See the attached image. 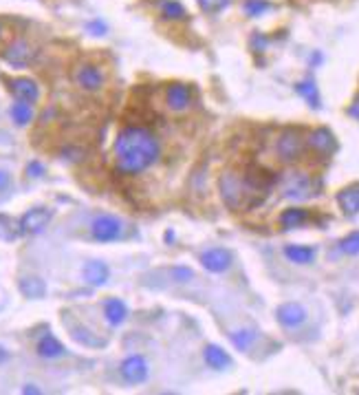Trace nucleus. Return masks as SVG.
Here are the masks:
<instances>
[{
  "label": "nucleus",
  "mask_w": 359,
  "mask_h": 395,
  "mask_svg": "<svg viewBox=\"0 0 359 395\" xmlns=\"http://www.w3.org/2000/svg\"><path fill=\"white\" fill-rule=\"evenodd\" d=\"M161 153L157 137L150 130L139 126H128L119 130L115 139V159L117 168L126 175H137L150 168Z\"/></svg>",
  "instance_id": "obj_1"
},
{
  "label": "nucleus",
  "mask_w": 359,
  "mask_h": 395,
  "mask_svg": "<svg viewBox=\"0 0 359 395\" xmlns=\"http://www.w3.org/2000/svg\"><path fill=\"white\" fill-rule=\"evenodd\" d=\"M302 148H304V144H302L300 133H298V130L289 128V130H285V133L278 137V144H275V153H278L280 161L293 163V161L300 159Z\"/></svg>",
  "instance_id": "obj_2"
},
{
  "label": "nucleus",
  "mask_w": 359,
  "mask_h": 395,
  "mask_svg": "<svg viewBox=\"0 0 359 395\" xmlns=\"http://www.w3.org/2000/svg\"><path fill=\"white\" fill-rule=\"evenodd\" d=\"M91 234L95 241H102V243L115 241L122 237V221L117 217H110V215L97 217L91 225Z\"/></svg>",
  "instance_id": "obj_3"
},
{
  "label": "nucleus",
  "mask_w": 359,
  "mask_h": 395,
  "mask_svg": "<svg viewBox=\"0 0 359 395\" xmlns=\"http://www.w3.org/2000/svg\"><path fill=\"white\" fill-rule=\"evenodd\" d=\"M51 219H53L51 208H31L20 219L22 234H40L42 230L51 223Z\"/></svg>",
  "instance_id": "obj_4"
},
{
  "label": "nucleus",
  "mask_w": 359,
  "mask_h": 395,
  "mask_svg": "<svg viewBox=\"0 0 359 395\" xmlns=\"http://www.w3.org/2000/svg\"><path fill=\"white\" fill-rule=\"evenodd\" d=\"M73 77H75V84L81 91H89V93H95L104 87V73L100 71V67H95V64H79Z\"/></svg>",
  "instance_id": "obj_5"
},
{
  "label": "nucleus",
  "mask_w": 359,
  "mask_h": 395,
  "mask_svg": "<svg viewBox=\"0 0 359 395\" xmlns=\"http://www.w3.org/2000/svg\"><path fill=\"white\" fill-rule=\"evenodd\" d=\"M122 377L128 384H141L148 380V362L143 356H130L122 362Z\"/></svg>",
  "instance_id": "obj_6"
},
{
  "label": "nucleus",
  "mask_w": 359,
  "mask_h": 395,
  "mask_svg": "<svg viewBox=\"0 0 359 395\" xmlns=\"http://www.w3.org/2000/svg\"><path fill=\"white\" fill-rule=\"evenodd\" d=\"M34 56H36L34 46H31L29 42H25V40H15V42H11V44L5 49V54H3L5 62L11 64V67H15V69L29 67L31 60H34Z\"/></svg>",
  "instance_id": "obj_7"
},
{
  "label": "nucleus",
  "mask_w": 359,
  "mask_h": 395,
  "mask_svg": "<svg viewBox=\"0 0 359 395\" xmlns=\"http://www.w3.org/2000/svg\"><path fill=\"white\" fill-rule=\"evenodd\" d=\"M166 104L174 113L185 111L192 104V91H190V87L183 84V82H172V84L168 87V91H166Z\"/></svg>",
  "instance_id": "obj_8"
},
{
  "label": "nucleus",
  "mask_w": 359,
  "mask_h": 395,
  "mask_svg": "<svg viewBox=\"0 0 359 395\" xmlns=\"http://www.w3.org/2000/svg\"><path fill=\"white\" fill-rule=\"evenodd\" d=\"M244 188H247V184H240V179L232 173H227L223 179H221V190H223V196L225 201L230 203L232 208H240L242 206V196L247 194L244 192Z\"/></svg>",
  "instance_id": "obj_9"
},
{
  "label": "nucleus",
  "mask_w": 359,
  "mask_h": 395,
  "mask_svg": "<svg viewBox=\"0 0 359 395\" xmlns=\"http://www.w3.org/2000/svg\"><path fill=\"white\" fill-rule=\"evenodd\" d=\"M9 91L13 93L15 100L29 102V104H36L38 97H40L38 84L34 80H29V77H13V80H9Z\"/></svg>",
  "instance_id": "obj_10"
},
{
  "label": "nucleus",
  "mask_w": 359,
  "mask_h": 395,
  "mask_svg": "<svg viewBox=\"0 0 359 395\" xmlns=\"http://www.w3.org/2000/svg\"><path fill=\"white\" fill-rule=\"evenodd\" d=\"M201 263L207 272H214V274H221L225 272L227 268L232 265V252L230 250H223V248H211V250H205L201 254Z\"/></svg>",
  "instance_id": "obj_11"
},
{
  "label": "nucleus",
  "mask_w": 359,
  "mask_h": 395,
  "mask_svg": "<svg viewBox=\"0 0 359 395\" xmlns=\"http://www.w3.org/2000/svg\"><path fill=\"white\" fill-rule=\"evenodd\" d=\"M275 316H278V322L287 329H296L306 320V309L300 303H285L278 307L275 311Z\"/></svg>",
  "instance_id": "obj_12"
},
{
  "label": "nucleus",
  "mask_w": 359,
  "mask_h": 395,
  "mask_svg": "<svg viewBox=\"0 0 359 395\" xmlns=\"http://www.w3.org/2000/svg\"><path fill=\"white\" fill-rule=\"evenodd\" d=\"M285 194L289 199H308V196L313 194V181L304 173H296L293 177H289L285 186Z\"/></svg>",
  "instance_id": "obj_13"
},
{
  "label": "nucleus",
  "mask_w": 359,
  "mask_h": 395,
  "mask_svg": "<svg viewBox=\"0 0 359 395\" xmlns=\"http://www.w3.org/2000/svg\"><path fill=\"white\" fill-rule=\"evenodd\" d=\"M108 276H110V270H108V265L104 261H89L84 265V281L93 287L106 285Z\"/></svg>",
  "instance_id": "obj_14"
},
{
  "label": "nucleus",
  "mask_w": 359,
  "mask_h": 395,
  "mask_svg": "<svg viewBox=\"0 0 359 395\" xmlns=\"http://www.w3.org/2000/svg\"><path fill=\"white\" fill-rule=\"evenodd\" d=\"M308 146H311L315 153L329 155V153H333V148H335V137H333V133L329 128H318V130H313L311 135H308Z\"/></svg>",
  "instance_id": "obj_15"
},
{
  "label": "nucleus",
  "mask_w": 359,
  "mask_h": 395,
  "mask_svg": "<svg viewBox=\"0 0 359 395\" xmlns=\"http://www.w3.org/2000/svg\"><path fill=\"white\" fill-rule=\"evenodd\" d=\"M104 316H106L108 325L119 327V325H124L126 318H128V307H126V303L119 301V299H108V301L104 303Z\"/></svg>",
  "instance_id": "obj_16"
},
{
  "label": "nucleus",
  "mask_w": 359,
  "mask_h": 395,
  "mask_svg": "<svg viewBox=\"0 0 359 395\" xmlns=\"http://www.w3.org/2000/svg\"><path fill=\"white\" fill-rule=\"evenodd\" d=\"M337 203H339L341 210H344V215H348V217L359 215V186L341 190L337 194Z\"/></svg>",
  "instance_id": "obj_17"
},
{
  "label": "nucleus",
  "mask_w": 359,
  "mask_h": 395,
  "mask_svg": "<svg viewBox=\"0 0 359 395\" xmlns=\"http://www.w3.org/2000/svg\"><path fill=\"white\" fill-rule=\"evenodd\" d=\"M203 356H205L207 367L216 369V371H223L227 367H232V358L227 356V351H223L221 347H216V344H207Z\"/></svg>",
  "instance_id": "obj_18"
},
{
  "label": "nucleus",
  "mask_w": 359,
  "mask_h": 395,
  "mask_svg": "<svg viewBox=\"0 0 359 395\" xmlns=\"http://www.w3.org/2000/svg\"><path fill=\"white\" fill-rule=\"evenodd\" d=\"M64 351V344L53 336V334H44L42 338H40V342H38V353L42 356V358H48V360H53V358H60Z\"/></svg>",
  "instance_id": "obj_19"
},
{
  "label": "nucleus",
  "mask_w": 359,
  "mask_h": 395,
  "mask_svg": "<svg viewBox=\"0 0 359 395\" xmlns=\"http://www.w3.org/2000/svg\"><path fill=\"white\" fill-rule=\"evenodd\" d=\"M18 289L27 296V299L38 301V299H42V296L46 294V283L42 281L40 276H27V278H22V281L18 283Z\"/></svg>",
  "instance_id": "obj_20"
},
{
  "label": "nucleus",
  "mask_w": 359,
  "mask_h": 395,
  "mask_svg": "<svg viewBox=\"0 0 359 395\" xmlns=\"http://www.w3.org/2000/svg\"><path fill=\"white\" fill-rule=\"evenodd\" d=\"M285 256L291 263L306 265V263H311L315 258V250L313 248H306V245H287V248H285Z\"/></svg>",
  "instance_id": "obj_21"
},
{
  "label": "nucleus",
  "mask_w": 359,
  "mask_h": 395,
  "mask_svg": "<svg viewBox=\"0 0 359 395\" xmlns=\"http://www.w3.org/2000/svg\"><path fill=\"white\" fill-rule=\"evenodd\" d=\"M308 221V212L302 208H289L280 215V225L285 230H293V227H300Z\"/></svg>",
  "instance_id": "obj_22"
},
{
  "label": "nucleus",
  "mask_w": 359,
  "mask_h": 395,
  "mask_svg": "<svg viewBox=\"0 0 359 395\" xmlns=\"http://www.w3.org/2000/svg\"><path fill=\"white\" fill-rule=\"evenodd\" d=\"M22 234V227H20V221H15L7 215H0V241H15Z\"/></svg>",
  "instance_id": "obj_23"
},
{
  "label": "nucleus",
  "mask_w": 359,
  "mask_h": 395,
  "mask_svg": "<svg viewBox=\"0 0 359 395\" xmlns=\"http://www.w3.org/2000/svg\"><path fill=\"white\" fill-rule=\"evenodd\" d=\"M159 7H161V15L168 20H185L188 18V11L178 0H161Z\"/></svg>",
  "instance_id": "obj_24"
},
{
  "label": "nucleus",
  "mask_w": 359,
  "mask_h": 395,
  "mask_svg": "<svg viewBox=\"0 0 359 395\" xmlns=\"http://www.w3.org/2000/svg\"><path fill=\"white\" fill-rule=\"evenodd\" d=\"M9 113H11V120L18 126H25V124H29L31 120H34V106H31L29 102L15 100V104H11Z\"/></svg>",
  "instance_id": "obj_25"
},
{
  "label": "nucleus",
  "mask_w": 359,
  "mask_h": 395,
  "mask_svg": "<svg viewBox=\"0 0 359 395\" xmlns=\"http://www.w3.org/2000/svg\"><path fill=\"white\" fill-rule=\"evenodd\" d=\"M298 95H302L304 100L311 104L313 108H320V93H318V87L313 80H304V82H298L296 87Z\"/></svg>",
  "instance_id": "obj_26"
},
{
  "label": "nucleus",
  "mask_w": 359,
  "mask_h": 395,
  "mask_svg": "<svg viewBox=\"0 0 359 395\" xmlns=\"http://www.w3.org/2000/svg\"><path fill=\"white\" fill-rule=\"evenodd\" d=\"M230 338H232V344H234L236 349L244 351V349H249L252 344H254L256 332H254V329H238V332H234Z\"/></svg>",
  "instance_id": "obj_27"
},
{
  "label": "nucleus",
  "mask_w": 359,
  "mask_h": 395,
  "mask_svg": "<svg viewBox=\"0 0 359 395\" xmlns=\"http://www.w3.org/2000/svg\"><path fill=\"white\" fill-rule=\"evenodd\" d=\"M73 338H75L77 342H81V344H89V347H104V344H106V340H100L93 332H89L86 327L73 329Z\"/></svg>",
  "instance_id": "obj_28"
},
{
  "label": "nucleus",
  "mask_w": 359,
  "mask_h": 395,
  "mask_svg": "<svg viewBox=\"0 0 359 395\" xmlns=\"http://www.w3.org/2000/svg\"><path fill=\"white\" fill-rule=\"evenodd\" d=\"M271 9V5L267 0H244V13L252 15V18H258V15H265Z\"/></svg>",
  "instance_id": "obj_29"
},
{
  "label": "nucleus",
  "mask_w": 359,
  "mask_h": 395,
  "mask_svg": "<svg viewBox=\"0 0 359 395\" xmlns=\"http://www.w3.org/2000/svg\"><path fill=\"white\" fill-rule=\"evenodd\" d=\"M232 0H199V7L209 13V15H214V13H221L223 9L230 7Z\"/></svg>",
  "instance_id": "obj_30"
},
{
  "label": "nucleus",
  "mask_w": 359,
  "mask_h": 395,
  "mask_svg": "<svg viewBox=\"0 0 359 395\" xmlns=\"http://www.w3.org/2000/svg\"><path fill=\"white\" fill-rule=\"evenodd\" d=\"M339 250L344 252V254L357 256V254H359V232H351L346 239H341Z\"/></svg>",
  "instance_id": "obj_31"
},
{
  "label": "nucleus",
  "mask_w": 359,
  "mask_h": 395,
  "mask_svg": "<svg viewBox=\"0 0 359 395\" xmlns=\"http://www.w3.org/2000/svg\"><path fill=\"white\" fill-rule=\"evenodd\" d=\"M172 276L176 278L178 283H183V281H188V278H192V270H185V268H174V270H172Z\"/></svg>",
  "instance_id": "obj_32"
},
{
  "label": "nucleus",
  "mask_w": 359,
  "mask_h": 395,
  "mask_svg": "<svg viewBox=\"0 0 359 395\" xmlns=\"http://www.w3.org/2000/svg\"><path fill=\"white\" fill-rule=\"evenodd\" d=\"M27 173L31 175V177H42L44 175V166L40 161H31L29 166H27Z\"/></svg>",
  "instance_id": "obj_33"
},
{
  "label": "nucleus",
  "mask_w": 359,
  "mask_h": 395,
  "mask_svg": "<svg viewBox=\"0 0 359 395\" xmlns=\"http://www.w3.org/2000/svg\"><path fill=\"white\" fill-rule=\"evenodd\" d=\"M89 31H95V36H104L106 34V25L95 20V23H89Z\"/></svg>",
  "instance_id": "obj_34"
},
{
  "label": "nucleus",
  "mask_w": 359,
  "mask_h": 395,
  "mask_svg": "<svg viewBox=\"0 0 359 395\" xmlns=\"http://www.w3.org/2000/svg\"><path fill=\"white\" fill-rule=\"evenodd\" d=\"M9 184H11V177H9V173L0 170V190H7V188H9Z\"/></svg>",
  "instance_id": "obj_35"
},
{
  "label": "nucleus",
  "mask_w": 359,
  "mask_h": 395,
  "mask_svg": "<svg viewBox=\"0 0 359 395\" xmlns=\"http://www.w3.org/2000/svg\"><path fill=\"white\" fill-rule=\"evenodd\" d=\"M348 113L353 115V118H357V120H359V97L355 100V104L351 106V111H348Z\"/></svg>",
  "instance_id": "obj_36"
},
{
  "label": "nucleus",
  "mask_w": 359,
  "mask_h": 395,
  "mask_svg": "<svg viewBox=\"0 0 359 395\" xmlns=\"http://www.w3.org/2000/svg\"><path fill=\"white\" fill-rule=\"evenodd\" d=\"M22 393H34V395H36V393H42V391L36 389L34 384H27V387H22Z\"/></svg>",
  "instance_id": "obj_37"
},
{
  "label": "nucleus",
  "mask_w": 359,
  "mask_h": 395,
  "mask_svg": "<svg viewBox=\"0 0 359 395\" xmlns=\"http://www.w3.org/2000/svg\"><path fill=\"white\" fill-rule=\"evenodd\" d=\"M0 360H5V351L3 349H0Z\"/></svg>",
  "instance_id": "obj_38"
},
{
  "label": "nucleus",
  "mask_w": 359,
  "mask_h": 395,
  "mask_svg": "<svg viewBox=\"0 0 359 395\" xmlns=\"http://www.w3.org/2000/svg\"><path fill=\"white\" fill-rule=\"evenodd\" d=\"M0 38H3V27H0Z\"/></svg>",
  "instance_id": "obj_39"
}]
</instances>
